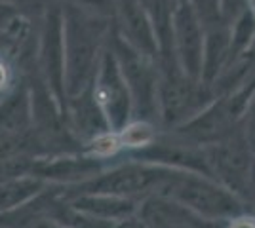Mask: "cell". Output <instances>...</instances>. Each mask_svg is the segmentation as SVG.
Instances as JSON below:
<instances>
[{"label":"cell","instance_id":"1","mask_svg":"<svg viewBox=\"0 0 255 228\" xmlns=\"http://www.w3.org/2000/svg\"><path fill=\"white\" fill-rule=\"evenodd\" d=\"M65 42V95L73 97L92 86L99 59L105 52L113 19L86 11L61 0Z\"/></svg>","mask_w":255,"mask_h":228},{"label":"cell","instance_id":"2","mask_svg":"<svg viewBox=\"0 0 255 228\" xmlns=\"http://www.w3.org/2000/svg\"><path fill=\"white\" fill-rule=\"evenodd\" d=\"M156 196L173 200L196 217L208 221H229L246 211L244 200L215 179L179 169L164 181V185L156 190Z\"/></svg>","mask_w":255,"mask_h":228},{"label":"cell","instance_id":"3","mask_svg":"<svg viewBox=\"0 0 255 228\" xmlns=\"http://www.w3.org/2000/svg\"><path fill=\"white\" fill-rule=\"evenodd\" d=\"M158 120L168 128H177L196 116L212 103V87L187 76L173 54L158 55Z\"/></svg>","mask_w":255,"mask_h":228},{"label":"cell","instance_id":"4","mask_svg":"<svg viewBox=\"0 0 255 228\" xmlns=\"http://www.w3.org/2000/svg\"><path fill=\"white\" fill-rule=\"evenodd\" d=\"M175 169L156 165V163L141 162L128 158L124 163H115L111 167H105L101 173L86 181L82 185L61 186V194H76V192H101V194L122 196L131 200H143L147 196L156 194L164 181L173 173Z\"/></svg>","mask_w":255,"mask_h":228},{"label":"cell","instance_id":"5","mask_svg":"<svg viewBox=\"0 0 255 228\" xmlns=\"http://www.w3.org/2000/svg\"><path fill=\"white\" fill-rule=\"evenodd\" d=\"M32 67L63 110L67 95H65V42L61 0H50L42 15L38 17Z\"/></svg>","mask_w":255,"mask_h":228},{"label":"cell","instance_id":"6","mask_svg":"<svg viewBox=\"0 0 255 228\" xmlns=\"http://www.w3.org/2000/svg\"><path fill=\"white\" fill-rule=\"evenodd\" d=\"M109 46L117 57L131 99V118L158 120V63L111 33Z\"/></svg>","mask_w":255,"mask_h":228},{"label":"cell","instance_id":"7","mask_svg":"<svg viewBox=\"0 0 255 228\" xmlns=\"http://www.w3.org/2000/svg\"><path fill=\"white\" fill-rule=\"evenodd\" d=\"M204 149L208 154L213 179L244 200L246 185L254 167L255 156L248 149L240 128L236 126L231 135Z\"/></svg>","mask_w":255,"mask_h":228},{"label":"cell","instance_id":"8","mask_svg":"<svg viewBox=\"0 0 255 228\" xmlns=\"http://www.w3.org/2000/svg\"><path fill=\"white\" fill-rule=\"evenodd\" d=\"M92 95L103 110L109 128L113 131L120 130L128 120H131V99L128 91L126 80L120 71L117 57L111 46L107 44L105 52L99 59L96 78L92 82Z\"/></svg>","mask_w":255,"mask_h":228},{"label":"cell","instance_id":"9","mask_svg":"<svg viewBox=\"0 0 255 228\" xmlns=\"http://www.w3.org/2000/svg\"><path fill=\"white\" fill-rule=\"evenodd\" d=\"M204 50V23L189 2L173 6L171 11V54L187 76L200 80ZM202 82V80H200Z\"/></svg>","mask_w":255,"mask_h":228},{"label":"cell","instance_id":"10","mask_svg":"<svg viewBox=\"0 0 255 228\" xmlns=\"http://www.w3.org/2000/svg\"><path fill=\"white\" fill-rule=\"evenodd\" d=\"M113 33L139 54L158 59V40L149 13L139 0H115Z\"/></svg>","mask_w":255,"mask_h":228},{"label":"cell","instance_id":"11","mask_svg":"<svg viewBox=\"0 0 255 228\" xmlns=\"http://www.w3.org/2000/svg\"><path fill=\"white\" fill-rule=\"evenodd\" d=\"M63 116L69 131L75 135V139L80 145H84L90 139L97 137L99 133H105V131L111 130L105 114H103V110L99 109V105H97V101L92 95L90 87L80 91L78 95L67 97Z\"/></svg>","mask_w":255,"mask_h":228},{"label":"cell","instance_id":"12","mask_svg":"<svg viewBox=\"0 0 255 228\" xmlns=\"http://www.w3.org/2000/svg\"><path fill=\"white\" fill-rule=\"evenodd\" d=\"M61 198L78 213H82L86 217L107 221V223H117V221L135 215L139 204L137 200H131V198L101 194V192H76L69 196L61 194Z\"/></svg>","mask_w":255,"mask_h":228},{"label":"cell","instance_id":"13","mask_svg":"<svg viewBox=\"0 0 255 228\" xmlns=\"http://www.w3.org/2000/svg\"><path fill=\"white\" fill-rule=\"evenodd\" d=\"M32 126V99L27 76L0 95V130L10 133H25Z\"/></svg>","mask_w":255,"mask_h":228},{"label":"cell","instance_id":"14","mask_svg":"<svg viewBox=\"0 0 255 228\" xmlns=\"http://www.w3.org/2000/svg\"><path fill=\"white\" fill-rule=\"evenodd\" d=\"M231 48V25L217 21L204 25V50H202V73L200 80L206 86H212L217 75L223 71L229 61Z\"/></svg>","mask_w":255,"mask_h":228},{"label":"cell","instance_id":"15","mask_svg":"<svg viewBox=\"0 0 255 228\" xmlns=\"http://www.w3.org/2000/svg\"><path fill=\"white\" fill-rule=\"evenodd\" d=\"M48 183L38 175L27 173L0 183V211H8L34 200L48 188Z\"/></svg>","mask_w":255,"mask_h":228},{"label":"cell","instance_id":"16","mask_svg":"<svg viewBox=\"0 0 255 228\" xmlns=\"http://www.w3.org/2000/svg\"><path fill=\"white\" fill-rule=\"evenodd\" d=\"M117 135L122 151L126 152L141 151V149L149 147L150 143H154V139L158 137L154 122L139 120V118L128 120L120 130H117Z\"/></svg>","mask_w":255,"mask_h":228},{"label":"cell","instance_id":"17","mask_svg":"<svg viewBox=\"0 0 255 228\" xmlns=\"http://www.w3.org/2000/svg\"><path fill=\"white\" fill-rule=\"evenodd\" d=\"M23 78L21 63L10 48H0V95L10 91Z\"/></svg>","mask_w":255,"mask_h":228},{"label":"cell","instance_id":"18","mask_svg":"<svg viewBox=\"0 0 255 228\" xmlns=\"http://www.w3.org/2000/svg\"><path fill=\"white\" fill-rule=\"evenodd\" d=\"M250 0H219V19L227 25H233L248 11Z\"/></svg>","mask_w":255,"mask_h":228},{"label":"cell","instance_id":"19","mask_svg":"<svg viewBox=\"0 0 255 228\" xmlns=\"http://www.w3.org/2000/svg\"><path fill=\"white\" fill-rule=\"evenodd\" d=\"M238 128H240V133L244 137L248 149L252 151V154L255 156V97L254 101L250 103V107L246 109L244 116L238 122Z\"/></svg>","mask_w":255,"mask_h":228},{"label":"cell","instance_id":"20","mask_svg":"<svg viewBox=\"0 0 255 228\" xmlns=\"http://www.w3.org/2000/svg\"><path fill=\"white\" fill-rule=\"evenodd\" d=\"M67 2H71V4H75L86 11H92L96 15H103V17L113 19L115 0H67Z\"/></svg>","mask_w":255,"mask_h":228},{"label":"cell","instance_id":"21","mask_svg":"<svg viewBox=\"0 0 255 228\" xmlns=\"http://www.w3.org/2000/svg\"><path fill=\"white\" fill-rule=\"evenodd\" d=\"M187 2L198 13L204 25L219 19V0H187Z\"/></svg>","mask_w":255,"mask_h":228},{"label":"cell","instance_id":"22","mask_svg":"<svg viewBox=\"0 0 255 228\" xmlns=\"http://www.w3.org/2000/svg\"><path fill=\"white\" fill-rule=\"evenodd\" d=\"M225 228H255V215L252 213H238L225 223Z\"/></svg>","mask_w":255,"mask_h":228},{"label":"cell","instance_id":"23","mask_svg":"<svg viewBox=\"0 0 255 228\" xmlns=\"http://www.w3.org/2000/svg\"><path fill=\"white\" fill-rule=\"evenodd\" d=\"M10 2H15L17 6H21L23 10L29 11L34 17H40V13L44 11L46 4H48L50 0H10Z\"/></svg>","mask_w":255,"mask_h":228},{"label":"cell","instance_id":"24","mask_svg":"<svg viewBox=\"0 0 255 228\" xmlns=\"http://www.w3.org/2000/svg\"><path fill=\"white\" fill-rule=\"evenodd\" d=\"M111 228H147V227L139 221L137 215H131V217H126V219H122V221L113 223V227Z\"/></svg>","mask_w":255,"mask_h":228},{"label":"cell","instance_id":"25","mask_svg":"<svg viewBox=\"0 0 255 228\" xmlns=\"http://www.w3.org/2000/svg\"><path fill=\"white\" fill-rule=\"evenodd\" d=\"M32 228H73V227L61 225V223H57V221H53V219H50V217H42L32 225Z\"/></svg>","mask_w":255,"mask_h":228},{"label":"cell","instance_id":"26","mask_svg":"<svg viewBox=\"0 0 255 228\" xmlns=\"http://www.w3.org/2000/svg\"><path fill=\"white\" fill-rule=\"evenodd\" d=\"M248 11H250V15L255 19V0H250V2H248Z\"/></svg>","mask_w":255,"mask_h":228},{"label":"cell","instance_id":"27","mask_svg":"<svg viewBox=\"0 0 255 228\" xmlns=\"http://www.w3.org/2000/svg\"><path fill=\"white\" fill-rule=\"evenodd\" d=\"M0 48H10V50H11L10 42H8V40H4V38H2V36H0Z\"/></svg>","mask_w":255,"mask_h":228},{"label":"cell","instance_id":"28","mask_svg":"<svg viewBox=\"0 0 255 228\" xmlns=\"http://www.w3.org/2000/svg\"><path fill=\"white\" fill-rule=\"evenodd\" d=\"M173 4H181V2H187V0H171Z\"/></svg>","mask_w":255,"mask_h":228},{"label":"cell","instance_id":"29","mask_svg":"<svg viewBox=\"0 0 255 228\" xmlns=\"http://www.w3.org/2000/svg\"><path fill=\"white\" fill-rule=\"evenodd\" d=\"M179 228H189V227H179Z\"/></svg>","mask_w":255,"mask_h":228}]
</instances>
